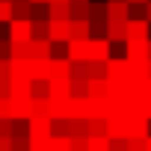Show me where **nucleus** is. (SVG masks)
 <instances>
[{
  "label": "nucleus",
  "instance_id": "f257e3e1",
  "mask_svg": "<svg viewBox=\"0 0 151 151\" xmlns=\"http://www.w3.org/2000/svg\"><path fill=\"white\" fill-rule=\"evenodd\" d=\"M53 136V119L50 116H33L30 119V142L33 145H42Z\"/></svg>",
  "mask_w": 151,
  "mask_h": 151
},
{
  "label": "nucleus",
  "instance_id": "f03ea898",
  "mask_svg": "<svg viewBox=\"0 0 151 151\" xmlns=\"http://www.w3.org/2000/svg\"><path fill=\"white\" fill-rule=\"evenodd\" d=\"M9 39L12 42H30L33 39V21L30 18H12L9 21Z\"/></svg>",
  "mask_w": 151,
  "mask_h": 151
},
{
  "label": "nucleus",
  "instance_id": "7ed1b4c3",
  "mask_svg": "<svg viewBox=\"0 0 151 151\" xmlns=\"http://www.w3.org/2000/svg\"><path fill=\"white\" fill-rule=\"evenodd\" d=\"M110 45H113V42H110L107 36H92V39H89V59H104V62H107V59L113 56V53H110Z\"/></svg>",
  "mask_w": 151,
  "mask_h": 151
},
{
  "label": "nucleus",
  "instance_id": "20e7f679",
  "mask_svg": "<svg viewBox=\"0 0 151 151\" xmlns=\"http://www.w3.org/2000/svg\"><path fill=\"white\" fill-rule=\"evenodd\" d=\"M9 86H12V98H33V77L12 74V77H9Z\"/></svg>",
  "mask_w": 151,
  "mask_h": 151
},
{
  "label": "nucleus",
  "instance_id": "39448f33",
  "mask_svg": "<svg viewBox=\"0 0 151 151\" xmlns=\"http://www.w3.org/2000/svg\"><path fill=\"white\" fill-rule=\"evenodd\" d=\"M148 42L151 39H127L124 42V56L127 59H151L148 56Z\"/></svg>",
  "mask_w": 151,
  "mask_h": 151
},
{
  "label": "nucleus",
  "instance_id": "423d86ee",
  "mask_svg": "<svg viewBox=\"0 0 151 151\" xmlns=\"http://www.w3.org/2000/svg\"><path fill=\"white\" fill-rule=\"evenodd\" d=\"M68 119H89V95H71L68 98Z\"/></svg>",
  "mask_w": 151,
  "mask_h": 151
},
{
  "label": "nucleus",
  "instance_id": "0eeeda50",
  "mask_svg": "<svg viewBox=\"0 0 151 151\" xmlns=\"http://www.w3.org/2000/svg\"><path fill=\"white\" fill-rule=\"evenodd\" d=\"M127 39H151V21L148 18H130L127 21Z\"/></svg>",
  "mask_w": 151,
  "mask_h": 151
},
{
  "label": "nucleus",
  "instance_id": "6e6552de",
  "mask_svg": "<svg viewBox=\"0 0 151 151\" xmlns=\"http://www.w3.org/2000/svg\"><path fill=\"white\" fill-rule=\"evenodd\" d=\"M127 74H130L127 56H110L107 59V77H127Z\"/></svg>",
  "mask_w": 151,
  "mask_h": 151
},
{
  "label": "nucleus",
  "instance_id": "1a4fd4ad",
  "mask_svg": "<svg viewBox=\"0 0 151 151\" xmlns=\"http://www.w3.org/2000/svg\"><path fill=\"white\" fill-rule=\"evenodd\" d=\"M110 116H113L110 98H89V119H110Z\"/></svg>",
  "mask_w": 151,
  "mask_h": 151
},
{
  "label": "nucleus",
  "instance_id": "9d476101",
  "mask_svg": "<svg viewBox=\"0 0 151 151\" xmlns=\"http://www.w3.org/2000/svg\"><path fill=\"white\" fill-rule=\"evenodd\" d=\"M107 39L110 42H127V21L110 18L107 21Z\"/></svg>",
  "mask_w": 151,
  "mask_h": 151
},
{
  "label": "nucleus",
  "instance_id": "9b49d317",
  "mask_svg": "<svg viewBox=\"0 0 151 151\" xmlns=\"http://www.w3.org/2000/svg\"><path fill=\"white\" fill-rule=\"evenodd\" d=\"M68 59H89V39H68Z\"/></svg>",
  "mask_w": 151,
  "mask_h": 151
},
{
  "label": "nucleus",
  "instance_id": "f8f14e48",
  "mask_svg": "<svg viewBox=\"0 0 151 151\" xmlns=\"http://www.w3.org/2000/svg\"><path fill=\"white\" fill-rule=\"evenodd\" d=\"M50 21H71V0H50Z\"/></svg>",
  "mask_w": 151,
  "mask_h": 151
},
{
  "label": "nucleus",
  "instance_id": "ddd939ff",
  "mask_svg": "<svg viewBox=\"0 0 151 151\" xmlns=\"http://www.w3.org/2000/svg\"><path fill=\"white\" fill-rule=\"evenodd\" d=\"M71 39V21H50V42H68Z\"/></svg>",
  "mask_w": 151,
  "mask_h": 151
},
{
  "label": "nucleus",
  "instance_id": "4468645a",
  "mask_svg": "<svg viewBox=\"0 0 151 151\" xmlns=\"http://www.w3.org/2000/svg\"><path fill=\"white\" fill-rule=\"evenodd\" d=\"M89 98H110V80L107 77H89Z\"/></svg>",
  "mask_w": 151,
  "mask_h": 151
},
{
  "label": "nucleus",
  "instance_id": "2eb2a0df",
  "mask_svg": "<svg viewBox=\"0 0 151 151\" xmlns=\"http://www.w3.org/2000/svg\"><path fill=\"white\" fill-rule=\"evenodd\" d=\"M33 98H12V119H33Z\"/></svg>",
  "mask_w": 151,
  "mask_h": 151
},
{
  "label": "nucleus",
  "instance_id": "dca6fc26",
  "mask_svg": "<svg viewBox=\"0 0 151 151\" xmlns=\"http://www.w3.org/2000/svg\"><path fill=\"white\" fill-rule=\"evenodd\" d=\"M33 56H18L12 59V74H24V77H33Z\"/></svg>",
  "mask_w": 151,
  "mask_h": 151
},
{
  "label": "nucleus",
  "instance_id": "f3484780",
  "mask_svg": "<svg viewBox=\"0 0 151 151\" xmlns=\"http://www.w3.org/2000/svg\"><path fill=\"white\" fill-rule=\"evenodd\" d=\"M50 95L68 98V95H71V77H53V80H50Z\"/></svg>",
  "mask_w": 151,
  "mask_h": 151
},
{
  "label": "nucleus",
  "instance_id": "a211bd4d",
  "mask_svg": "<svg viewBox=\"0 0 151 151\" xmlns=\"http://www.w3.org/2000/svg\"><path fill=\"white\" fill-rule=\"evenodd\" d=\"M68 98H71V95H68ZM68 98L50 95V119H62V116H68Z\"/></svg>",
  "mask_w": 151,
  "mask_h": 151
},
{
  "label": "nucleus",
  "instance_id": "6ab92c4d",
  "mask_svg": "<svg viewBox=\"0 0 151 151\" xmlns=\"http://www.w3.org/2000/svg\"><path fill=\"white\" fill-rule=\"evenodd\" d=\"M50 62H53V56H50V59H36V62H33V80H36V77L50 80Z\"/></svg>",
  "mask_w": 151,
  "mask_h": 151
},
{
  "label": "nucleus",
  "instance_id": "aec40b11",
  "mask_svg": "<svg viewBox=\"0 0 151 151\" xmlns=\"http://www.w3.org/2000/svg\"><path fill=\"white\" fill-rule=\"evenodd\" d=\"M30 21H50V3H33Z\"/></svg>",
  "mask_w": 151,
  "mask_h": 151
},
{
  "label": "nucleus",
  "instance_id": "412c9836",
  "mask_svg": "<svg viewBox=\"0 0 151 151\" xmlns=\"http://www.w3.org/2000/svg\"><path fill=\"white\" fill-rule=\"evenodd\" d=\"M89 21H92V24H107V21H110V15H107V3H92Z\"/></svg>",
  "mask_w": 151,
  "mask_h": 151
},
{
  "label": "nucleus",
  "instance_id": "4be33fe9",
  "mask_svg": "<svg viewBox=\"0 0 151 151\" xmlns=\"http://www.w3.org/2000/svg\"><path fill=\"white\" fill-rule=\"evenodd\" d=\"M47 151H71V136H50Z\"/></svg>",
  "mask_w": 151,
  "mask_h": 151
},
{
  "label": "nucleus",
  "instance_id": "5701e85b",
  "mask_svg": "<svg viewBox=\"0 0 151 151\" xmlns=\"http://www.w3.org/2000/svg\"><path fill=\"white\" fill-rule=\"evenodd\" d=\"M18 56H33V39L30 42H12V59Z\"/></svg>",
  "mask_w": 151,
  "mask_h": 151
},
{
  "label": "nucleus",
  "instance_id": "b1692460",
  "mask_svg": "<svg viewBox=\"0 0 151 151\" xmlns=\"http://www.w3.org/2000/svg\"><path fill=\"white\" fill-rule=\"evenodd\" d=\"M71 95H89V77H71Z\"/></svg>",
  "mask_w": 151,
  "mask_h": 151
},
{
  "label": "nucleus",
  "instance_id": "393cba45",
  "mask_svg": "<svg viewBox=\"0 0 151 151\" xmlns=\"http://www.w3.org/2000/svg\"><path fill=\"white\" fill-rule=\"evenodd\" d=\"M107 122L110 119H89V136H107Z\"/></svg>",
  "mask_w": 151,
  "mask_h": 151
},
{
  "label": "nucleus",
  "instance_id": "a878e982",
  "mask_svg": "<svg viewBox=\"0 0 151 151\" xmlns=\"http://www.w3.org/2000/svg\"><path fill=\"white\" fill-rule=\"evenodd\" d=\"M71 136H89V119H71Z\"/></svg>",
  "mask_w": 151,
  "mask_h": 151
},
{
  "label": "nucleus",
  "instance_id": "bb28decb",
  "mask_svg": "<svg viewBox=\"0 0 151 151\" xmlns=\"http://www.w3.org/2000/svg\"><path fill=\"white\" fill-rule=\"evenodd\" d=\"M15 18V6H12V0H0V24H9Z\"/></svg>",
  "mask_w": 151,
  "mask_h": 151
},
{
  "label": "nucleus",
  "instance_id": "cd10ccee",
  "mask_svg": "<svg viewBox=\"0 0 151 151\" xmlns=\"http://www.w3.org/2000/svg\"><path fill=\"white\" fill-rule=\"evenodd\" d=\"M33 39H50V21H33Z\"/></svg>",
  "mask_w": 151,
  "mask_h": 151
},
{
  "label": "nucleus",
  "instance_id": "c85d7f7f",
  "mask_svg": "<svg viewBox=\"0 0 151 151\" xmlns=\"http://www.w3.org/2000/svg\"><path fill=\"white\" fill-rule=\"evenodd\" d=\"M12 6H15V18H30L33 0H12Z\"/></svg>",
  "mask_w": 151,
  "mask_h": 151
},
{
  "label": "nucleus",
  "instance_id": "c756f323",
  "mask_svg": "<svg viewBox=\"0 0 151 151\" xmlns=\"http://www.w3.org/2000/svg\"><path fill=\"white\" fill-rule=\"evenodd\" d=\"M89 77H107V62L104 59H89Z\"/></svg>",
  "mask_w": 151,
  "mask_h": 151
},
{
  "label": "nucleus",
  "instance_id": "7c9ffc66",
  "mask_svg": "<svg viewBox=\"0 0 151 151\" xmlns=\"http://www.w3.org/2000/svg\"><path fill=\"white\" fill-rule=\"evenodd\" d=\"M127 151H148V136H127Z\"/></svg>",
  "mask_w": 151,
  "mask_h": 151
},
{
  "label": "nucleus",
  "instance_id": "2f4dec72",
  "mask_svg": "<svg viewBox=\"0 0 151 151\" xmlns=\"http://www.w3.org/2000/svg\"><path fill=\"white\" fill-rule=\"evenodd\" d=\"M71 151H89V136H71Z\"/></svg>",
  "mask_w": 151,
  "mask_h": 151
},
{
  "label": "nucleus",
  "instance_id": "473e14b6",
  "mask_svg": "<svg viewBox=\"0 0 151 151\" xmlns=\"http://www.w3.org/2000/svg\"><path fill=\"white\" fill-rule=\"evenodd\" d=\"M0 77H12V56H0Z\"/></svg>",
  "mask_w": 151,
  "mask_h": 151
},
{
  "label": "nucleus",
  "instance_id": "72a5a7b5",
  "mask_svg": "<svg viewBox=\"0 0 151 151\" xmlns=\"http://www.w3.org/2000/svg\"><path fill=\"white\" fill-rule=\"evenodd\" d=\"M12 124L15 119H0V136H12Z\"/></svg>",
  "mask_w": 151,
  "mask_h": 151
},
{
  "label": "nucleus",
  "instance_id": "f704fd0d",
  "mask_svg": "<svg viewBox=\"0 0 151 151\" xmlns=\"http://www.w3.org/2000/svg\"><path fill=\"white\" fill-rule=\"evenodd\" d=\"M0 56H12V39H0Z\"/></svg>",
  "mask_w": 151,
  "mask_h": 151
},
{
  "label": "nucleus",
  "instance_id": "c9c22d12",
  "mask_svg": "<svg viewBox=\"0 0 151 151\" xmlns=\"http://www.w3.org/2000/svg\"><path fill=\"white\" fill-rule=\"evenodd\" d=\"M15 148V139L12 136H0V151H12Z\"/></svg>",
  "mask_w": 151,
  "mask_h": 151
},
{
  "label": "nucleus",
  "instance_id": "e433bc0d",
  "mask_svg": "<svg viewBox=\"0 0 151 151\" xmlns=\"http://www.w3.org/2000/svg\"><path fill=\"white\" fill-rule=\"evenodd\" d=\"M142 116L151 119V98H145V104H142Z\"/></svg>",
  "mask_w": 151,
  "mask_h": 151
},
{
  "label": "nucleus",
  "instance_id": "4c0bfd02",
  "mask_svg": "<svg viewBox=\"0 0 151 151\" xmlns=\"http://www.w3.org/2000/svg\"><path fill=\"white\" fill-rule=\"evenodd\" d=\"M145 18L151 21V0H148V3H145Z\"/></svg>",
  "mask_w": 151,
  "mask_h": 151
},
{
  "label": "nucleus",
  "instance_id": "58836bf2",
  "mask_svg": "<svg viewBox=\"0 0 151 151\" xmlns=\"http://www.w3.org/2000/svg\"><path fill=\"white\" fill-rule=\"evenodd\" d=\"M142 98H151V77H148V86H145V95Z\"/></svg>",
  "mask_w": 151,
  "mask_h": 151
},
{
  "label": "nucleus",
  "instance_id": "ea45409f",
  "mask_svg": "<svg viewBox=\"0 0 151 151\" xmlns=\"http://www.w3.org/2000/svg\"><path fill=\"white\" fill-rule=\"evenodd\" d=\"M33 3H50V0H33Z\"/></svg>",
  "mask_w": 151,
  "mask_h": 151
},
{
  "label": "nucleus",
  "instance_id": "a19ab883",
  "mask_svg": "<svg viewBox=\"0 0 151 151\" xmlns=\"http://www.w3.org/2000/svg\"><path fill=\"white\" fill-rule=\"evenodd\" d=\"M130 3H148V0H130Z\"/></svg>",
  "mask_w": 151,
  "mask_h": 151
},
{
  "label": "nucleus",
  "instance_id": "79ce46f5",
  "mask_svg": "<svg viewBox=\"0 0 151 151\" xmlns=\"http://www.w3.org/2000/svg\"><path fill=\"white\" fill-rule=\"evenodd\" d=\"M148 151H151V136H148Z\"/></svg>",
  "mask_w": 151,
  "mask_h": 151
},
{
  "label": "nucleus",
  "instance_id": "37998d69",
  "mask_svg": "<svg viewBox=\"0 0 151 151\" xmlns=\"http://www.w3.org/2000/svg\"><path fill=\"white\" fill-rule=\"evenodd\" d=\"M148 56H151V42H148Z\"/></svg>",
  "mask_w": 151,
  "mask_h": 151
},
{
  "label": "nucleus",
  "instance_id": "c03bdc74",
  "mask_svg": "<svg viewBox=\"0 0 151 151\" xmlns=\"http://www.w3.org/2000/svg\"><path fill=\"white\" fill-rule=\"evenodd\" d=\"M148 77H151V65H148Z\"/></svg>",
  "mask_w": 151,
  "mask_h": 151
},
{
  "label": "nucleus",
  "instance_id": "a18cd8bd",
  "mask_svg": "<svg viewBox=\"0 0 151 151\" xmlns=\"http://www.w3.org/2000/svg\"><path fill=\"white\" fill-rule=\"evenodd\" d=\"M148 136H151V133H148Z\"/></svg>",
  "mask_w": 151,
  "mask_h": 151
}]
</instances>
